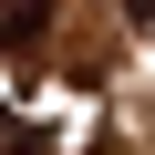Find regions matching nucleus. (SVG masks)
Returning a JSON list of instances; mask_svg holds the SVG:
<instances>
[{
  "label": "nucleus",
  "mask_w": 155,
  "mask_h": 155,
  "mask_svg": "<svg viewBox=\"0 0 155 155\" xmlns=\"http://www.w3.org/2000/svg\"><path fill=\"white\" fill-rule=\"evenodd\" d=\"M0 155H52V134H41V124H21V114H0Z\"/></svg>",
  "instance_id": "2"
},
{
  "label": "nucleus",
  "mask_w": 155,
  "mask_h": 155,
  "mask_svg": "<svg viewBox=\"0 0 155 155\" xmlns=\"http://www.w3.org/2000/svg\"><path fill=\"white\" fill-rule=\"evenodd\" d=\"M134 21H145V31H155V0H134Z\"/></svg>",
  "instance_id": "3"
},
{
  "label": "nucleus",
  "mask_w": 155,
  "mask_h": 155,
  "mask_svg": "<svg viewBox=\"0 0 155 155\" xmlns=\"http://www.w3.org/2000/svg\"><path fill=\"white\" fill-rule=\"evenodd\" d=\"M52 31V0H0V52H31Z\"/></svg>",
  "instance_id": "1"
}]
</instances>
